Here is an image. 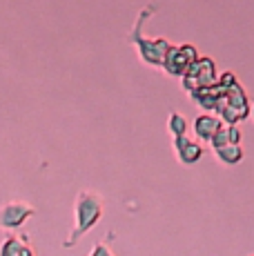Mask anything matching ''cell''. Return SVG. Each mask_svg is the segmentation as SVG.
Returning <instances> with one entry per match:
<instances>
[{"label": "cell", "mask_w": 254, "mask_h": 256, "mask_svg": "<svg viewBox=\"0 0 254 256\" xmlns=\"http://www.w3.org/2000/svg\"><path fill=\"white\" fill-rule=\"evenodd\" d=\"M105 214V198L94 190H82L76 194L74 200V218L76 225L72 230L70 238L65 240V248H74L82 234H87Z\"/></svg>", "instance_id": "cell-1"}, {"label": "cell", "mask_w": 254, "mask_h": 256, "mask_svg": "<svg viewBox=\"0 0 254 256\" xmlns=\"http://www.w3.org/2000/svg\"><path fill=\"white\" fill-rule=\"evenodd\" d=\"M152 9H154L152 4H150V7H145V9H140L138 18H136V22H134V29H132V34H130V40L134 42L136 54L140 56V60H143L145 65L163 67L165 65V58H168L172 45H170L165 38H145L143 32H140V29H143V22L150 18V12H152Z\"/></svg>", "instance_id": "cell-2"}, {"label": "cell", "mask_w": 254, "mask_h": 256, "mask_svg": "<svg viewBox=\"0 0 254 256\" xmlns=\"http://www.w3.org/2000/svg\"><path fill=\"white\" fill-rule=\"evenodd\" d=\"M214 112H216V116L223 118V122L236 125L238 120H246V118L252 114V107H250V100H248V94L243 92V87L236 82V85H232L221 96V100H218Z\"/></svg>", "instance_id": "cell-3"}, {"label": "cell", "mask_w": 254, "mask_h": 256, "mask_svg": "<svg viewBox=\"0 0 254 256\" xmlns=\"http://www.w3.org/2000/svg\"><path fill=\"white\" fill-rule=\"evenodd\" d=\"M198 58H201V56H198L196 47L190 45V42H185V45H178V47L172 45V49H170V54H168V58H165L163 70H165L168 76L183 78L185 74H188V70L198 60Z\"/></svg>", "instance_id": "cell-4"}, {"label": "cell", "mask_w": 254, "mask_h": 256, "mask_svg": "<svg viewBox=\"0 0 254 256\" xmlns=\"http://www.w3.org/2000/svg\"><path fill=\"white\" fill-rule=\"evenodd\" d=\"M218 78H216V65H214L212 58H198L192 67L188 70V74L183 76V87L185 92H194L198 87H208L214 85Z\"/></svg>", "instance_id": "cell-5"}, {"label": "cell", "mask_w": 254, "mask_h": 256, "mask_svg": "<svg viewBox=\"0 0 254 256\" xmlns=\"http://www.w3.org/2000/svg\"><path fill=\"white\" fill-rule=\"evenodd\" d=\"M36 214L34 205L25 203V200H9L0 208V230H16L29 218Z\"/></svg>", "instance_id": "cell-6"}, {"label": "cell", "mask_w": 254, "mask_h": 256, "mask_svg": "<svg viewBox=\"0 0 254 256\" xmlns=\"http://www.w3.org/2000/svg\"><path fill=\"white\" fill-rule=\"evenodd\" d=\"M172 147H174V154H176L178 163H183V165H194V163H198V160H201V156H203L201 142L188 138V134L172 138Z\"/></svg>", "instance_id": "cell-7"}, {"label": "cell", "mask_w": 254, "mask_h": 256, "mask_svg": "<svg viewBox=\"0 0 254 256\" xmlns=\"http://www.w3.org/2000/svg\"><path fill=\"white\" fill-rule=\"evenodd\" d=\"M228 92V87H223L221 82H214V85H208V87H198V90L190 92V96H192V100L196 102L198 107H203V110L208 112H214L218 105V100H221V96Z\"/></svg>", "instance_id": "cell-8"}, {"label": "cell", "mask_w": 254, "mask_h": 256, "mask_svg": "<svg viewBox=\"0 0 254 256\" xmlns=\"http://www.w3.org/2000/svg\"><path fill=\"white\" fill-rule=\"evenodd\" d=\"M221 125H223V118L221 116L201 114V116H196V120H194V134H196V138L210 142L214 138V134L221 130Z\"/></svg>", "instance_id": "cell-9"}, {"label": "cell", "mask_w": 254, "mask_h": 256, "mask_svg": "<svg viewBox=\"0 0 254 256\" xmlns=\"http://www.w3.org/2000/svg\"><path fill=\"white\" fill-rule=\"evenodd\" d=\"M29 252H34V250L25 236H7L2 248H0V256H27Z\"/></svg>", "instance_id": "cell-10"}, {"label": "cell", "mask_w": 254, "mask_h": 256, "mask_svg": "<svg viewBox=\"0 0 254 256\" xmlns=\"http://www.w3.org/2000/svg\"><path fill=\"white\" fill-rule=\"evenodd\" d=\"M214 154H216V158L221 160L223 165H236V163H241L243 156H246L241 142H228V145H223V147H216Z\"/></svg>", "instance_id": "cell-11"}, {"label": "cell", "mask_w": 254, "mask_h": 256, "mask_svg": "<svg viewBox=\"0 0 254 256\" xmlns=\"http://www.w3.org/2000/svg\"><path fill=\"white\" fill-rule=\"evenodd\" d=\"M228 142H241V132H238L236 125H230V122H223L221 130L214 134V138L210 140V145H212V150H216V147H223L228 145Z\"/></svg>", "instance_id": "cell-12"}, {"label": "cell", "mask_w": 254, "mask_h": 256, "mask_svg": "<svg viewBox=\"0 0 254 256\" xmlns=\"http://www.w3.org/2000/svg\"><path fill=\"white\" fill-rule=\"evenodd\" d=\"M168 132L172 134V138H176V136H185L188 134V118H185L183 114H178V112H170Z\"/></svg>", "instance_id": "cell-13"}, {"label": "cell", "mask_w": 254, "mask_h": 256, "mask_svg": "<svg viewBox=\"0 0 254 256\" xmlns=\"http://www.w3.org/2000/svg\"><path fill=\"white\" fill-rule=\"evenodd\" d=\"M90 256H114V252L110 250V240H107V238L98 240V243H96L94 248H92Z\"/></svg>", "instance_id": "cell-14"}, {"label": "cell", "mask_w": 254, "mask_h": 256, "mask_svg": "<svg viewBox=\"0 0 254 256\" xmlns=\"http://www.w3.org/2000/svg\"><path fill=\"white\" fill-rule=\"evenodd\" d=\"M252 116H254V105H252Z\"/></svg>", "instance_id": "cell-15"}, {"label": "cell", "mask_w": 254, "mask_h": 256, "mask_svg": "<svg viewBox=\"0 0 254 256\" xmlns=\"http://www.w3.org/2000/svg\"><path fill=\"white\" fill-rule=\"evenodd\" d=\"M27 256H34V252H29V254H27Z\"/></svg>", "instance_id": "cell-16"}]
</instances>
